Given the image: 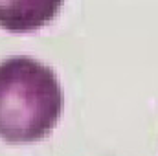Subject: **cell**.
I'll return each instance as SVG.
<instances>
[{
	"label": "cell",
	"instance_id": "1",
	"mask_svg": "<svg viewBox=\"0 0 158 156\" xmlns=\"http://www.w3.org/2000/svg\"><path fill=\"white\" fill-rule=\"evenodd\" d=\"M63 90L55 72L42 63L13 55L0 63V138L31 143L57 125Z\"/></svg>",
	"mask_w": 158,
	"mask_h": 156
},
{
	"label": "cell",
	"instance_id": "2",
	"mask_svg": "<svg viewBox=\"0 0 158 156\" xmlns=\"http://www.w3.org/2000/svg\"><path fill=\"white\" fill-rule=\"evenodd\" d=\"M63 0H0V26L11 33H30L59 13Z\"/></svg>",
	"mask_w": 158,
	"mask_h": 156
}]
</instances>
